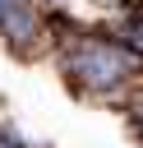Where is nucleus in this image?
I'll use <instances>...</instances> for the list:
<instances>
[{
	"label": "nucleus",
	"instance_id": "3",
	"mask_svg": "<svg viewBox=\"0 0 143 148\" xmlns=\"http://www.w3.org/2000/svg\"><path fill=\"white\" fill-rule=\"evenodd\" d=\"M0 148H28V143H23V139H18L9 125H0Z\"/></svg>",
	"mask_w": 143,
	"mask_h": 148
},
{
	"label": "nucleus",
	"instance_id": "4",
	"mask_svg": "<svg viewBox=\"0 0 143 148\" xmlns=\"http://www.w3.org/2000/svg\"><path fill=\"white\" fill-rule=\"evenodd\" d=\"M134 134H138V139H143V120H134Z\"/></svg>",
	"mask_w": 143,
	"mask_h": 148
},
{
	"label": "nucleus",
	"instance_id": "1",
	"mask_svg": "<svg viewBox=\"0 0 143 148\" xmlns=\"http://www.w3.org/2000/svg\"><path fill=\"white\" fill-rule=\"evenodd\" d=\"M55 65L69 83L74 97L83 102H101V106H125L129 92L138 88L143 69L138 60L106 32V28H78L74 37L55 42Z\"/></svg>",
	"mask_w": 143,
	"mask_h": 148
},
{
	"label": "nucleus",
	"instance_id": "2",
	"mask_svg": "<svg viewBox=\"0 0 143 148\" xmlns=\"http://www.w3.org/2000/svg\"><path fill=\"white\" fill-rule=\"evenodd\" d=\"M0 42L14 51V56H37L42 46H51L46 42V18H42V5L37 0H28V5H18L5 23H0Z\"/></svg>",
	"mask_w": 143,
	"mask_h": 148
}]
</instances>
